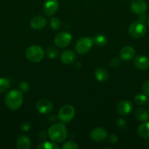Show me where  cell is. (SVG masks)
<instances>
[{
    "mask_svg": "<svg viewBox=\"0 0 149 149\" xmlns=\"http://www.w3.org/2000/svg\"><path fill=\"white\" fill-rule=\"evenodd\" d=\"M48 134V137L52 141L55 143H61L67 139L68 132L64 124L57 122L50 127Z\"/></svg>",
    "mask_w": 149,
    "mask_h": 149,
    "instance_id": "6da1fadb",
    "label": "cell"
},
{
    "mask_svg": "<svg viewBox=\"0 0 149 149\" xmlns=\"http://www.w3.org/2000/svg\"><path fill=\"white\" fill-rule=\"evenodd\" d=\"M23 93L18 90H13L9 92L5 97V103L11 110H18L23 104Z\"/></svg>",
    "mask_w": 149,
    "mask_h": 149,
    "instance_id": "7a4b0ae2",
    "label": "cell"
},
{
    "mask_svg": "<svg viewBox=\"0 0 149 149\" xmlns=\"http://www.w3.org/2000/svg\"><path fill=\"white\" fill-rule=\"evenodd\" d=\"M44 57V50L39 45H32L27 48L26 58L32 63H39Z\"/></svg>",
    "mask_w": 149,
    "mask_h": 149,
    "instance_id": "3957f363",
    "label": "cell"
},
{
    "mask_svg": "<svg viewBox=\"0 0 149 149\" xmlns=\"http://www.w3.org/2000/svg\"><path fill=\"white\" fill-rule=\"evenodd\" d=\"M129 34L134 39H140L144 36L146 33V27L144 23L137 21L131 23L129 27Z\"/></svg>",
    "mask_w": 149,
    "mask_h": 149,
    "instance_id": "277c9868",
    "label": "cell"
},
{
    "mask_svg": "<svg viewBox=\"0 0 149 149\" xmlns=\"http://www.w3.org/2000/svg\"><path fill=\"white\" fill-rule=\"evenodd\" d=\"M93 45V39L88 36H84L79 39L75 45V51L80 55L87 53Z\"/></svg>",
    "mask_w": 149,
    "mask_h": 149,
    "instance_id": "5b68a950",
    "label": "cell"
},
{
    "mask_svg": "<svg viewBox=\"0 0 149 149\" xmlns=\"http://www.w3.org/2000/svg\"><path fill=\"white\" fill-rule=\"evenodd\" d=\"M75 113L74 108L71 105H65L60 109L58 118L61 122H69L73 119Z\"/></svg>",
    "mask_w": 149,
    "mask_h": 149,
    "instance_id": "8992f818",
    "label": "cell"
},
{
    "mask_svg": "<svg viewBox=\"0 0 149 149\" xmlns=\"http://www.w3.org/2000/svg\"><path fill=\"white\" fill-rule=\"evenodd\" d=\"M72 42V36L70 33L66 31L60 32L56 36L54 42L57 47L64 48L68 46Z\"/></svg>",
    "mask_w": 149,
    "mask_h": 149,
    "instance_id": "52a82bcc",
    "label": "cell"
},
{
    "mask_svg": "<svg viewBox=\"0 0 149 149\" xmlns=\"http://www.w3.org/2000/svg\"><path fill=\"white\" fill-rule=\"evenodd\" d=\"M36 109L39 113L42 114H46L53 111V106L51 101L45 98H42L39 100L37 103Z\"/></svg>",
    "mask_w": 149,
    "mask_h": 149,
    "instance_id": "ba28073f",
    "label": "cell"
},
{
    "mask_svg": "<svg viewBox=\"0 0 149 149\" xmlns=\"http://www.w3.org/2000/svg\"><path fill=\"white\" fill-rule=\"evenodd\" d=\"M58 1L57 0H46L43 5V12L46 15L52 16L58 11Z\"/></svg>",
    "mask_w": 149,
    "mask_h": 149,
    "instance_id": "9c48e42d",
    "label": "cell"
},
{
    "mask_svg": "<svg viewBox=\"0 0 149 149\" xmlns=\"http://www.w3.org/2000/svg\"><path fill=\"white\" fill-rule=\"evenodd\" d=\"M131 10L137 15L143 14L148 8L147 4L143 0H133L130 5Z\"/></svg>",
    "mask_w": 149,
    "mask_h": 149,
    "instance_id": "30bf717a",
    "label": "cell"
},
{
    "mask_svg": "<svg viewBox=\"0 0 149 149\" xmlns=\"http://www.w3.org/2000/svg\"><path fill=\"white\" fill-rule=\"evenodd\" d=\"M91 138L97 142H102L108 138V132L102 127H96L91 132Z\"/></svg>",
    "mask_w": 149,
    "mask_h": 149,
    "instance_id": "8fae6325",
    "label": "cell"
},
{
    "mask_svg": "<svg viewBox=\"0 0 149 149\" xmlns=\"http://www.w3.org/2000/svg\"><path fill=\"white\" fill-rule=\"evenodd\" d=\"M133 64L138 69L147 70L149 68V59L144 55H139L134 58Z\"/></svg>",
    "mask_w": 149,
    "mask_h": 149,
    "instance_id": "7c38bea8",
    "label": "cell"
},
{
    "mask_svg": "<svg viewBox=\"0 0 149 149\" xmlns=\"http://www.w3.org/2000/svg\"><path fill=\"white\" fill-rule=\"evenodd\" d=\"M133 108V105L131 101L129 100H122L120 102L117 107V111L118 113L122 116L128 115L131 111V109Z\"/></svg>",
    "mask_w": 149,
    "mask_h": 149,
    "instance_id": "4fadbf2b",
    "label": "cell"
},
{
    "mask_svg": "<svg viewBox=\"0 0 149 149\" xmlns=\"http://www.w3.org/2000/svg\"><path fill=\"white\" fill-rule=\"evenodd\" d=\"M47 24L46 19L40 15H37L34 17L30 21V26L32 29L35 30L42 29Z\"/></svg>",
    "mask_w": 149,
    "mask_h": 149,
    "instance_id": "5bb4252c",
    "label": "cell"
},
{
    "mask_svg": "<svg viewBox=\"0 0 149 149\" xmlns=\"http://www.w3.org/2000/svg\"><path fill=\"white\" fill-rule=\"evenodd\" d=\"M120 58L123 60V61H128L132 59L135 55V50L132 47L127 46L124 47V48L121 49L120 51Z\"/></svg>",
    "mask_w": 149,
    "mask_h": 149,
    "instance_id": "9a60e30c",
    "label": "cell"
},
{
    "mask_svg": "<svg viewBox=\"0 0 149 149\" xmlns=\"http://www.w3.org/2000/svg\"><path fill=\"white\" fill-rule=\"evenodd\" d=\"M76 58V55L72 50L66 49L61 53V60L64 63L71 64L74 61Z\"/></svg>",
    "mask_w": 149,
    "mask_h": 149,
    "instance_id": "2e32d148",
    "label": "cell"
},
{
    "mask_svg": "<svg viewBox=\"0 0 149 149\" xmlns=\"http://www.w3.org/2000/svg\"><path fill=\"white\" fill-rule=\"evenodd\" d=\"M136 119L140 122H146L149 119V112L144 108H138L134 112Z\"/></svg>",
    "mask_w": 149,
    "mask_h": 149,
    "instance_id": "e0dca14e",
    "label": "cell"
},
{
    "mask_svg": "<svg viewBox=\"0 0 149 149\" xmlns=\"http://www.w3.org/2000/svg\"><path fill=\"white\" fill-rule=\"evenodd\" d=\"M16 146L18 149H29L31 147V141L27 136H20L17 140Z\"/></svg>",
    "mask_w": 149,
    "mask_h": 149,
    "instance_id": "ac0fdd59",
    "label": "cell"
},
{
    "mask_svg": "<svg viewBox=\"0 0 149 149\" xmlns=\"http://www.w3.org/2000/svg\"><path fill=\"white\" fill-rule=\"evenodd\" d=\"M138 135L143 138H149V122H144L142 125L139 126L137 129Z\"/></svg>",
    "mask_w": 149,
    "mask_h": 149,
    "instance_id": "d6986e66",
    "label": "cell"
},
{
    "mask_svg": "<svg viewBox=\"0 0 149 149\" xmlns=\"http://www.w3.org/2000/svg\"><path fill=\"white\" fill-rule=\"evenodd\" d=\"M94 76L97 81H102V82L107 81L108 77H109L108 71L105 69H103V68H97L95 71Z\"/></svg>",
    "mask_w": 149,
    "mask_h": 149,
    "instance_id": "ffe728a7",
    "label": "cell"
},
{
    "mask_svg": "<svg viewBox=\"0 0 149 149\" xmlns=\"http://www.w3.org/2000/svg\"><path fill=\"white\" fill-rule=\"evenodd\" d=\"M108 41L106 36L102 33H98V34L95 35L93 39V42H94L99 47L105 46L108 44Z\"/></svg>",
    "mask_w": 149,
    "mask_h": 149,
    "instance_id": "44dd1931",
    "label": "cell"
},
{
    "mask_svg": "<svg viewBox=\"0 0 149 149\" xmlns=\"http://www.w3.org/2000/svg\"><path fill=\"white\" fill-rule=\"evenodd\" d=\"M10 83L8 79L5 77L0 78V93H3L10 88Z\"/></svg>",
    "mask_w": 149,
    "mask_h": 149,
    "instance_id": "7402d4cb",
    "label": "cell"
},
{
    "mask_svg": "<svg viewBox=\"0 0 149 149\" xmlns=\"http://www.w3.org/2000/svg\"><path fill=\"white\" fill-rule=\"evenodd\" d=\"M38 149H58L59 147L55 143V142L51 143L48 141H45V142L41 143L38 145Z\"/></svg>",
    "mask_w": 149,
    "mask_h": 149,
    "instance_id": "603a6c76",
    "label": "cell"
},
{
    "mask_svg": "<svg viewBox=\"0 0 149 149\" xmlns=\"http://www.w3.org/2000/svg\"><path fill=\"white\" fill-rule=\"evenodd\" d=\"M134 101L139 106L145 105L148 101L147 95H145L144 93H138L134 97Z\"/></svg>",
    "mask_w": 149,
    "mask_h": 149,
    "instance_id": "cb8c5ba5",
    "label": "cell"
},
{
    "mask_svg": "<svg viewBox=\"0 0 149 149\" xmlns=\"http://www.w3.org/2000/svg\"><path fill=\"white\" fill-rule=\"evenodd\" d=\"M46 53L48 58H51V59H53V58H56L58 57V51L56 47H49L47 48Z\"/></svg>",
    "mask_w": 149,
    "mask_h": 149,
    "instance_id": "d4e9b609",
    "label": "cell"
},
{
    "mask_svg": "<svg viewBox=\"0 0 149 149\" xmlns=\"http://www.w3.org/2000/svg\"><path fill=\"white\" fill-rule=\"evenodd\" d=\"M50 25L53 30H58L61 28V20L57 17H53L50 20Z\"/></svg>",
    "mask_w": 149,
    "mask_h": 149,
    "instance_id": "484cf974",
    "label": "cell"
},
{
    "mask_svg": "<svg viewBox=\"0 0 149 149\" xmlns=\"http://www.w3.org/2000/svg\"><path fill=\"white\" fill-rule=\"evenodd\" d=\"M78 148L79 147L77 144L75 142L72 141L66 142L62 146V148L64 149H78Z\"/></svg>",
    "mask_w": 149,
    "mask_h": 149,
    "instance_id": "4316f807",
    "label": "cell"
},
{
    "mask_svg": "<svg viewBox=\"0 0 149 149\" xmlns=\"http://www.w3.org/2000/svg\"><path fill=\"white\" fill-rule=\"evenodd\" d=\"M29 89H30L29 84L27 82L23 81L19 84V90L21 91L22 93H27V92H29Z\"/></svg>",
    "mask_w": 149,
    "mask_h": 149,
    "instance_id": "83f0119b",
    "label": "cell"
},
{
    "mask_svg": "<svg viewBox=\"0 0 149 149\" xmlns=\"http://www.w3.org/2000/svg\"><path fill=\"white\" fill-rule=\"evenodd\" d=\"M142 91L145 95L149 96V80L144 81L142 85Z\"/></svg>",
    "mask_w": 149,
    "mask_h": 149,
    "instance_id": "f1b7e54d",
    "label": "cell"
},
{
    "mask_svg": "<svg viewBox=\"0 0 149 149\" xmlns=\"http://www.w3.org/2000/svg\"><path fill=\"white\" fill-rule=\"evenodd\" d=\"M120 65V60L117 58H113L110 62V65L112 68H117Z\"/></svg>",
    "mask_w": 149,
    "mask_h": 149,
    "instance_id": "f546056e",
    "label": "cell"
},
{
    "mask_svg": "<svg viewBox=\"0 0 149 149\" xmlns=\"http://www.w3.org/2000/svg\"><path fill=\"white\" fill-rule=\"evenodd\" d=\"M116 124L118 127L121 128V129H123V128L125 127L126 125H127L125 120H124V119H121V118H120V119H118V120H117Z\"/></svg>",
    "mask_w": 149,
    "mask_h": 149,
    "instance_id": "4dcf8cb0",
    "label": "cell"
},
{
    "mask_svg": "<svg viewBox=\"0 0 149 149\" xmlns=\"http://www.w3.org/2000/svg\"><path fill=\"white\" fill-rule=\"evenodd\" d=\"M118 137H117V135H113V134H112V135H110L109 136V138H108V141H109L110 143L112 144H115L117 142H118Z\"/></svg>",
    "mask_w": 149,
    "mask_h": 149,
    "instance_id": "1f68e13d",
    "label": "cell"
},
{
    "mask_svg": "<svg viewBox=\"0 0 149 149\" xmlns=\"http://www.w3.org/2000/svg\"><path fill=\"white\" fill-rule=\"evenodd\" d=\"M31 127V125L29 122H23L21 125V129L23 130V131H28Z\"/></svg>",
    "mask_w": 149,
    "mask_h": 149,
    "instance_id": "d6a6232c",
    "label": "cell"
},
{
    "mask_svg": "<svg viewBox=\"0 0 149 149\" xmlns=\"http://www.w3.org/2000/svg\"><path fill=\"white\" fill-rule=\"evenodd\" d=\"M138 20L139 21L142 22V23H144V22H145L146 20H147V15H146L145 13H143V14H141V15H138Z\"/></svg>",
    "mask_w": 149,
    "mask_h": 149,
    "instance_id": "836d02e7",
    "label": "cell"
},
{
    "mask_svg": "<svg viewBox=\"0 0 149 149\" xmlns=\"http://www.w3.org/2000/svg\"><path fill=\"white\" fill-rule=\"evenodd\" d=\"M39 137L41 140L46 139L47 135H46V133H45V131H41V132L39 133Z\"/></svg>",
    "mask_w": 149,
    "mask_h": 149,
    "instance_id": "e575fe53",
    "label": "cell"
},
{
    "mask_svg": "<svg viewBox=\"0 0 149 149\" xmlns=\"http://www.w3.org/2000/svg\"><path fill=\"white\" fill-rule=\"evenodd\" d=\"M147 22H148V26H149V18H148V19Z\"/></svg>",
    "mask_w": 149,
    "mask_h": 149,
    "instance_id": "d590c367",
    "label": "cell"
},
{
    "mask_svg": "<svg viewBox=\"0 0 149 149\" xmlns=\"http://www.w3.org/2000/svg\"><path fill=\"white\" fill-rule=\"evenodd\" d=\"M148 109H149V102H148Z\"/></svg>",
    "mask_w": 149,
    "mask_h": 149,
    "instance_id": "8d00e7d4",
    "label": "cell"
},
{
    "mask_svg": "<svg viewBox=\"0 0 149 149\" xmlns=\"http://www.w3.org/2000/svg\"><path fill=\"white\" fill-rule=\"evenodd\" d=\"M148 147H149V142H148Z\"/></svg>",
    "mask_w": 149,
    "mask_h": 149,
    "instance_id": "74e56055",
    "label": "cell"
}]
</instances>
